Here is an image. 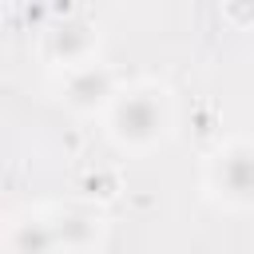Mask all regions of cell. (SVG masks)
Instances as JSON below:
<instances>
[{
  "label": "cell",
  "mask_w": 254,
  "mask_h": 254,
  "mask_svg": "<svg viewBox=\"0 0 254 254\" xmlns=\"http://www.w3.org/2000/svg\"><path fill=\"white\" fill-rule=\"evenodd\" d=\"M107 131L115 139V147L123 151H151L167 139L171 131V99L163 87H127L115 91L111 107H107Z\"/></svg>",
  "instance_id": "1"
},
{
  "label": "cell",
  "mask_w": 254,
  "mask_h": 254,
  "mask_svg": "<svg viewBox=\"0 0 254 254\" xmlns=\"http://www.w3.org/2000/svg\"><path fill=\"white\" fill-rule=\"evenodd\" d=\"M206 190L234 210H254V143L250 139H230L210 155Z\"/></svg>",
  "instance_id": "2"
},
{
  "label": "cell",
  "mask_w": 254,
  "mask_h": 254,
  "mask_svg": "<svg viewBox=\"0 0 254 254\" xmlns=\"http://www.w3.org/2000/svg\"><path fill=\"white\" fill-rule=\"evenodd\" d=\"M52 234L60 242V254H91L103 242V218L91 202H64L48 210Z\"/></svg>",
  "instance_id": "3"
},
{
  "label": "cell",
  "mask_w": 254,
  "mask_h": 254,
  "mask_svg": "<svg viewBox=\"0 0 254 254\" xmlns=\"http://www.w3.org/2000/svg\"><path fill=\"white\" fill-rule=\"evenodd\" d=\"M60 99H64L75 115L107 111L111 99H115V75H111L103 64H79V67H67L64 87H60Z\"/></svg>",
  "instance_id": "4"
},
{
  "label": "cell",
  "mask_w": 254,
  "mask_h": 254,
  "mask_svg": "<svg viewBox=\"0 0 254 254\" xmlns=\"http://www.w3.org/2000/svg\"><path fill=\"white\" fill-rule=\"evenodd\" d=\"M95 44H99L95 24H91V20H79V16H67V20H60V24L48 32L44 52H48V60H56V64H64V67H79V64H91Z\"/></svg>",
  "instance_id": "5"
},
{
  "label": "cell",
  "mask_w": 254,
  "mask_h": 254,
  "mask_svg": "<svg viewBox=\"0 0 254 254\" xmlns=\"http://www.w3.org/2000/svg\"><path fill=\"white\" fill-rule=\"evenodd\" d=\"M4 254H60L48 214H24L4 234Z\"/></svg>",
  "instance_id": "6"
},
{
  "label": "cell",
  "mask_w": 254,
  "mask_h": 254,
  "mask_svg": "<svg viewBox=\"0 0 254 254\" xmlns=\"http://www.w3.org/2000/svg\"><path fill=\"white\" fill-rule=\"evenodd\" d=\"M119 190H123V183H119V171H107V167H99V171H87L83 175V198L87 202H111V198H119Z\"/></svg>",
  "instance_id": "7"
},
{
  "label": "cell",
  "mask_w": 254,
  "mask_h": 254,
  "mask_svg": "<svg viewBox=\"0 0 254 254\" xmlns=\"http://www.w3.org/2000/svg\"><path fill=\"white\" fill-rule=\"evenodd\" d=\"M222 20L230 28H254V0H222Z\"/></svg>",
  "instance_id": "8"
}]
</instances>
